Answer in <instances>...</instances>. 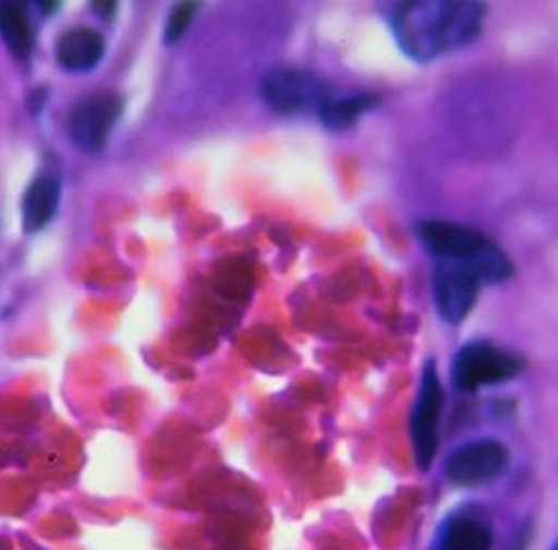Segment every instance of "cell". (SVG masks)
Masks as SVG:
<instances>
[{"label":"cell","mask_w":558,"mask_h":550,"mask_svg":"<svg viewBox=\"0 0 558 550\" xmlns=\"http://www.w3.org/2000/svg\"><path fill=\"white\" fill-rule=\"evenodd\" d=\"M444 410V387L439 381L437 364L427 362L423 367L421 387L416 404L412 410L410 433H412V449L416 467L427 471L437 457L439 451V423Z\"/></svg>","instance_id":"cell-5"},{"label":"cell","mask_w":558,"mask_h":550,"mask_svg":"<svg viewBox=\"0 0 558 550\" xmlns=\"http://www.w3.org/2000/svg\"><path fill=\"white\" fill-rule=\"evenodd\" d=\"M59 206V183L54 177H39L23 198V227L27 234L41 231L54 218Z\"/></svg>","instance_id":"cell-11"},{"label":"cell","mask_w":558,"mask_h":550,"mask_svg":"<svg viewBox=\"0 0 558 550\" xmlns=\"http://www.w3.org/2000/svg\"><path fill=\"white\" fill-rule=\"evenodd\" d=\"M378 105V96L374 94H351V96H330L319 107V120L328 130L342 132L353 128L355 122Z\"/></svg>","instance_id":"cell-13"},{"label":"cell","mask_w":558,"mask_h":550,"mask_svg":"<svg viewBox=\"0 0 558 550\" xmlns=\"http://www.w3.org/2000/svg\"><path fill=\"white\" fill-rule=\"evenodd\" d=\"M482 286V279L471 265L454 261H437L434 265L432 295L439 315L448 324H459L469 318Z\"/></svg>","instance_id":"cell-6"},{"label":"cell","mask_w":558,"mask_h":550,"mask_svg":"<svg viewBox=\"0 0 558 550\" xmlns=\"http://www.w3.org/2000/svg\"><path fill=\"white\" fill-rule=\"evenodd\" d=\"M197 3H177L170 12L168 25H166V41L174 44L177 39H181V35L189 29L193 16L197 14Z\"/></svg>","instance_id":"cell-14"},{"label":"cell","mask_w":558,"mask_h":550,"mask_svg":"<svg viewBox=\"0 0 558 550\" xmlns=\"http://www.w3.org/2000/svg\"><path fill=\"white\" fill-rule=\"evenodd\" d=\"M551 550H558V543H556V546H554V548H551Z\"/></svg>","instance_id":"cell-17"},{"label":"cell","mask_w":558,"mask_h":550,"mask_svg":"<svg viewBox=\"0 0 558 550\" xmlns=\"http://www.w3.org/2000/svg\"><path fill=\"white\" fill-rule=\"evenodd\" d=\"M57 8H59V3H39V10H41L44 14H52Z\"/></svg>","instance_id":"cell-16"},{"label":"cell","mask_w":558,"mask_h":550,"mask_svg":"<svg viewBox=\"0 0 558 550\" xmlns=\"http://www.w3.org/2000/svg\"><path fill=\"white\" fill-rule=\"evenodd\" d=\"M105 55V39L96 33V29L77 27L66 33L57 44V61L66 71H90L98 67V61Z\"/></svg>","instance_id":"cell-9"},{"label":"cell","mask_w":558,"mask_h":550,"mask_svg":"<svg viewBox=\"0 0 558 550\" xmlns=\"http://www.w3.org/2000/svg\"><path fill=\"white\" fill-rule=\"evenodd\" d=\"M0 37L14 57L27 59L33 55L37 33L23 3H12V0L0 3Z\"/></svg>","instance_id":"cell-10"},{"label":"cell","mask_w":558,"mask_h":550,"mask_svg":"<svg viewBox=\"0 0 558 550\" xmlns=\"http://www.w3.org/2000/svg\"><path fill=\"white\" fill-rule=\"evenodd\" d=\"M260 96L276 113H301L317 109L332 96L330 86L315 73L276 67L260 82Z\"/></svg>","instance_id":"cell-4"},{"label":"cell","mask_w":558,"mask_h":550,"mask_svg":"<svg viewBox=\"0 0 558 550\" xmlns=\"http://www.w3.org/2000/svg\"><path fill=\"white\" fill-rule=\"evenodd\" d=\"M122 113V98L118 94H98L84 100L71 116L69 134L84 152H100L113 125Z\"/></svg>","instance_id":"cell-8"},{"label":"cell","mask_w":558,"mask_h":550,"mask_svg":"<svg viewBox=\"0 0 558 550\" xmlns=\"http://www.w3.org/2000/svg\"><path fill=\"white\" fill-rule=\"evenodd\" d=\"M509 465V451L498 440H475L461 444L446 461V476L452 485L477 487L500 478Z\"/></svg>","instance_id":"cell-7"},{"label":"cell","mask_w":558,"mask_h":550,"mask_svg":"<svg viewBox=\"0 0 558 550\" xmlns=\"http://www.w3.org/2000/svg\"><path fill=\"white\" fill-rule=\"evenodd\" d=\"M493 533L477 516L457 514L439 535V550H490Z\"/></svg>","instance_id":"cell-12"},{"label":"cell","mask_w":558,"mask_h":550,"mask_svg":"<svg viewBox=\"0 0 558 550\" xmlns=\"http://www.w3.org/2000/svg\"><path fill=\"white\" fill-rule=\"evenodd\" d=\"M93 10H96L100 16H113L118 10V3H93Z\"/></svg>","instance_id":"cell-15"},{"label":"cell","mask_w":558,"mask_h":550,"mask_svg":"<svg viewBox=\"0 0 558 550\" xmlns=\"http://www.w3.org/2000/svg\"><path fill=\"white\" fill-rule=\"evenodd\" d=\"M416 234L434 259L471 265L482 284H502L513 274L511 259L473 227L450 220H421Z\"/></svg>","instance_id":"cell-2"},{"label":"cell","mask_w":558,"mask_h":550,"mask_svg":"<svg viewBox=\"0 0 558 550\" xmlns=\"http://www.w3.org/2000/svg\"><path fill=\"white\" fill-rule=\"evenodd\" d=\"M486 16L484 3L473 0H405L387 12L398 48L414 61H434L473 44Z\"/></svg>","instance_id":"cell-1"},{"label":"cell","mask_w":558,"mask_h":550,"mask_svg":"<svg viewBox=\"0 0 558 550\" xmlns=\"http://www.w3.org/2000/svg\"><path fill=\"white\" fill-rule=\"evenodd\" d=\"M524 370V360L493 343L477 340L463 345L452 360V383L459 392H475L486 385H500Z\"/></svg>","instance_id":"cell-3"}]
</instances>
